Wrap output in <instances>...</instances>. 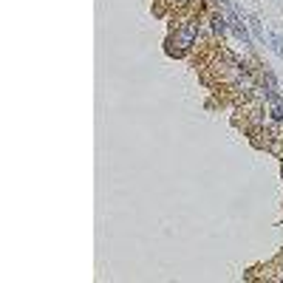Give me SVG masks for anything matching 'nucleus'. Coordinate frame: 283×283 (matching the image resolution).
I'll use <instances>...</instances> for the list:
<instances>
[{
  "label": "nucleus",
  "instance_id": "f257e3e1",
  "mask_svg": "<svg viewBox=\"0 0 283 283\" xmlns=\"http://www.w3.org/2000/svg\"><path fill=\"white\" fill-rule=\"evenodd\" d=\"M195 37H198V23L187 20L179 31H176V45H179V48H190V45L195 43Z\"/></svg>",
  "mask_w": 283,
  "mask_h": 283
},
{
  "label": "nucleus",
  "instance_id": "f03ea898",
  "mask_svg": "<svg viewBox=\"0 0 283 283\" xmlns=\"http://www.w3.org/2000/svg\"><path fill=\"white\" fill-rule=\"evenodd\" d=\"M213 29H215V34H221V37H224V34L229 31V20H226L224 14H218V17L213 20Z\"/></svg>",
  "mask_w": 283,
  "mask_h": 283
},
{
  "label": "nucleus",
  "instance_id": "7ed1b4c3",
  "mask_svg": "<svg viewBox=\"0 0 283 283\" xmlns=\"http://www.w3.org/2000/svg\"><path fill=\"white\" fill-rule=\"evenodd\" d=\"M266 37H269V43H272V48H275V54L283 57V40H281V37H278L275 31H266Z\"/></svg>",
  "mask_w": 283,
  "mask_h": 283
},
{
  "label": "nucleus",
  "instance_id": "20e7f679",
  "mask_svg": "<svg viewBox=\"0 0 283 283\" xmlns=\"http://www.w3.org/2000/svg\"><path fill=\"white\" fill-rule=\"evenodd\" d=\"M249 29H252V34H255L258 40H263V43H266V31L260 29V23L255 20V17H249Z\"/></svg>",
  "mask_w": 283,
  "mask_h": 283
}]
</instances>
